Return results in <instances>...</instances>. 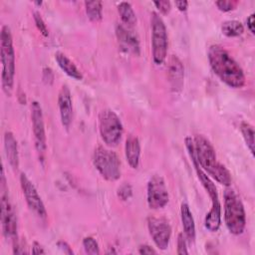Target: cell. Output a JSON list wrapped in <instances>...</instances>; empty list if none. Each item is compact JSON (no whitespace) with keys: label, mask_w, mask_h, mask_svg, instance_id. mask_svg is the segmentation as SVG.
I'll return each mask as SVG.
<instances>
[{"label":"cell","mask_w":255,"mask_h":255,"mask_svg":"<svg viewBox=\"0 0 255 255\" xmlns=\"http://www.w3.org/2000/svg\"><path fill=\"white\" fill-rule=\"evenodd\" d=\"M180 216H181V222L184 230V234L186 238L190 242H194L195 240V224L194 219L192 216V213L189 209V206L187 203H181L180 206Z\"/></svg>","instance_id":"ffe728a7"},{"label":"cell","mask_w":255,"mask_h":255,"mask_svg":"<svg viewBox=\"0 0 255 255\" xmlns=\"http://www.w3.org/2000/svg\"><path fill=\"white\" fill-rule=\"evenodd\" d=\"M118 12L123 23L127 27H132L136 24V16L130 3L121 2L118 5Z\"/></svg>","instance_id":"44dd1931"},{"label":"cell","mask_w":255,"mask_h":255,"mask_svg":"<svg viewBox=\"0 0 255 255\" xmlns=\"http://www.w3.org/2000/svg\"><path fill=\"white\" fill-rule=\"evenodd\" d=\"M0 53L2 74L1 83L6 95H11L15 76V51L10 28L7 25L2 26L0 33Z\"/></svg>","instance_id":"277c9868"},{"label":"cell","mask_w":255,"mask_h":255,"mask_svg":"<svg viewBox=\"0 0 255 255\" xmlns=\"http://www.w3.org/2000/svg\"><path fill=\"white\" fill-rule=\"evenodd\" d=\"M116 35L120 48L126 53L133 54L135 56L139 55V42L136 36L125 25H117Z\"/></svg>","instance_id":"5bb4252c"},{"label":"cell","mask_w":255,"mask_h":255,"mask_svg":"<svg viewBox=\"0 0 255 255\" xmlns=\"http://www.w3.org/2000/svg\"><path fill=\"white\" fill-rule=\"evenodd\" d=\"M58 106L62 126L69 129L73 119V103L70 89L67 85H63L58 96Z\"/></svg>","instance_id":"9a60e30c"},{"label":"cell","mask_w":255,"mask_h":255,"mask_svg":"<svg viewBox=\"0 0 255 255\" xmlns=\"http://www.w3.org/2000/svg\"><path fill=\"white\" fill-rule=\"evenodd\" d=\"M195 157L200 165L217 182L225 186L231 184V174L229 170L217 160L215 149L210 141L203 135L197 134L193 139Z\"/></svg>","instance_id":"7a4b0ae2"},{"label":"cell","mask_w":255,"mask_h":255,"mask_svg":"<svg viewBox=\"0 0 255 255\" xmlns=\"http://www.w3.org/2000/svg\"><path fill=\"white\" fill-rule=\"evenodd\" d=\"M246 23H247V28L249 29V31L252 34H254L255 33V30H254V13L249 15V17L246 20Z\"/></svg>","instance_id":"d6a6232c"},{"label":"cell","mask_w":255,"mask_h":255,"mask_svg":"<svg viewBox=\"0 0 255 255\" xmlns=\"http://www.w3.org/2000/svg\"><path fill=\"white\" fill-rule=\"evenodd\" d=\"M185 146L188 152V155L191 159V162L193 163V166L195 168V171L197 173V177L200 180L202 186L208 193L210 199H211V208L207 212L205 219H204V225L205 228L208 229L211 232H216L221 224V206L218 198V193L217 189L212 182V180L206 175V173L201 169L200 165L198 164L196 157H195V152H194V143L193 139L190 136H186L185 139Z\"/></svg>","instance_id":"3957f363"},{"label":"cell","mask_w":255,"mask_h":255,"mask_svg":"<svg viewBox=\"0 0 255 255\" xmlns=\"http://www.w3.org/2000/svg\"><path fill=\"white\" fill-rule=\"evenodd\" d=\"M153 4L159 10V12H161L164 15L168 14L169 11H170V8H171L170 2L166 1V0H164V1H154Z\"/></svg>","instance_id":"f546056e"},{"label":"cell","mask_w":255,"mask_h":255,"mask_svg":"<svg viewBox=\"0 0 255 255\" xmlns=\"http://www.w3.org/2000/svg\"><path fill=\"white\" fill-rule=\"evenodd\" d=\"M224 221L229 232L234 235H240L245 230L246 214L243 203L236 191L230 187L224 191Z\"/></svg>","instance_id":"5b68a950"},{"label":"cell","mask_w":255,"mask_h":255,"mask_svg":"<svg viewBox=\"0 0 255 255\" xmlns=\"http://www.w3.org/2000/svg\"><path fill=\"white\" fill-rule=\"evenodd\" d=\"M138 253L139 254H155L156 251L149 245L144 244V245H140L138 247Z\"/></svg>","instance_id":"1f68e13d"},{"label":"cell","mask_w":255,"mask_h":255,"mask_svg":"<svg viewBox=\"0 0 255 255\" xmlns=\"http://www.w3.org/2000/svg\"><path fill=\"white\" fill-rule=\"evenodd\" d=\"M126 158L132 168H137L140 156V143L136 136L129 135L126 140Z\"/></svg>","instance_id":"ac0fdd59"},{"label":"cell","mask_w":255,"mask_h":255,"mask_svg":"<svg viewBox=\"0 0 255 255\" xmlns=\"http://www.w3.org/2000/svg\"><path fill=\"white\" fill-rule=\"evenodd\" d=\"M34 3H35L36 5H39V6L42 5V1H40V2H39V1H36V2H34Z\"/></svg>","instance_id":"d590c367"},{"label":"cell","mask_w":255,"mask_h":255,"mask_svg":"<svg viewBox=\"0 0 255 255\" xmlns=\"http://www.w3.org/2000/svg\"><path fill=\"white\" fill-rule=\"evenodd\" d=\"M83 246H84L86 253H88V254L97 255L100 253V248H99L98 242L91 236L85 237L83 239Z\"/></svg>","instance_id":"d4e9b609"},{"label":"cell","mask_w":255,"mask_h":255,"mask_svg":"<svg viewBox=\"0 0 255 255\" xmlns=\"http://www.w3.org/2000/svg\"><path fill=\"white\" fill-rule=\"evenodd\" d=\"M208 61L214 74L228 87L238 89L245 84V75L240 65L219 45L208 49Z\"/></svg>","instance_id":"6da1fadb"},{"label":"cell","mask_w":255,"mask_h":255,"mask_svg":"<svg viewBox=\"0 0 255 255\" xmlns=\"http://www.w3.org/2000/svg\"><path fill=\"white\" fill-rule=\"evenodd\" d=\"M174 4H175L176 8H177L179 11H181V12L186 11V9H187V7H188V2L185 1V0H184V1H175Z\"/></svg>","instance_id":"e575fe53"},{"label":"cell","mask_w":255,"mask_h":255,"mask_svg":"<svg viewBox=\"0 0 255 255\" xmlns=\"http://www.w3.org/2000/svg\"><path fill=\"white\" fill-rule=\"evenodd\" d=\"M31 120L34 133V141L35 148L39 155L40 160H44L47 142H46V131H45V124L43 112L40 104L34 101L31 105Z\"/></svg>","instance_id":"30bf717a"},{"label":"cell","mask_w":255,"mask_h":255,"mask_svg":"<svg viewBox=\"0 0 255 255\" xmlns=\"http://www.w3.org/2000/svg\"><path fill=\"white\" fill-rule=\"evenodd\" d=\"M238 2L237 1H230V0H219L215 2V5L220 11L223 12H229L231 10H234L237 6Z\"/></svg>","instance_id":"83f0119b"},{"label":"cell","mask_w":255,"mask_h":255,"mask_svg":"<svg viewBox=\"0 0 255 255\" xmlns=\"http://www.w3.org/2000/svg\"><path fill=\"white\" fill-rule=\"evenodd\" d=\"M20 185L30 210L33 211L39 218L46 219L47 211L41 196L39 195L35 185L23 172L20 174Z\"/></svg>","instance_id":"4fadbf2b"},{"label":"cell","mask_w":255,"mask_h":255,"mask_svg":"<svg viewBox=\"0 0 255 255\" xmlns=\"http://www.w3.org/2000/svg\"><path fill=\"white\" fill-rule=\"evenodd\" d=\"M33 19H34V22L36 24V27L37 29L40 31V33L44 36V37H48L49 36V31H48V28L43 20V18L41 17V15L38 13V12H34L33 14Z\"/></svg>","instance_id":"4316f807"},{"label":"cell","mask_w":255,"mask_h":255,"mask_svg":"<svg viewBox=\"0 0 255 255\" xmlns=\"http://www.w3.org/2000/svg\"><path fill=\"white\" fill-rule=\"evenodd\" d=\"M85 9L92 22H100L103 18V3L101 1H86Z\"/></svg>","instance_id":"7402d4cb"},{"label":"cell","mask_w":255,"mask_h":255,"mask_svg":"<svg viewBox=\"0 0 255 255\" xmlns=\"http://www.w3.org/2000/svg\"><path fill=\"white\" fill-rule=\"evenodd\" d=\"M167 77L173 92H180L183 87L184 68L181 61L175 55L169 58L167 65Z\"/></svg>","instance_id":"2e32d148"},{"label":"cell","mask_w":255,"mask_h":255,"mask_svg":"<svg viewBox=\"0 0 255 255\" xmlns=\"http://www.w3.org/2000/svg\"><path fill=\"white\" fill-rule=\"evenodd\" d=\"M99 130L102 139L108 146H117L124 128L118 115L111 109H104L99 114Z\"/></svg>","instance_id":"52a82bcc"},{"label":"cell","mask_w":255,"mask_h":255,"mask_svg":"<svg viewBox=\"0 0 255 255\" xmlns=\"http://www.w3.org/2000/svg\"><path fill=\"white\" fill-rule=\"evenodd\" d=\"M240 130H241L243 138H244L250 152L253 155L254 154V128H253V127L247 122H242L240 124Z\"/></svg>","instance_id":"cb8c5ba5"},{"label":"cell","mask_w":255,"mask_h":255,"mask_svg":"<svg viewBox=\"0 0 255 255\" xmlns=\"http://www.w3.org/2000/svg\"><path fill=\"white\" fill-rule=\"evenodd\" d=\"M32 253L33 254H45V250L42 248V246L38 243V242H34L33 243V247H32Z\"/></svg>","instance_id":"836d02e7"},{"label":"cell","mask_w":255,"mask_h":255,"mask_svg":"<svg viewBox=\"0 0 255 255\" xmlns=\"http://www.w3.org/2000/svg\"><path fill=\"white\" fill-rule=\"evenodd\" d=\"M93 163L99 173L108 181H116L121 177V161L116 152L104 146L94 150Z\"/></svg>","instance_id":"8992f818"},{"label":"cell","mask_w":255,"mask_h":255,"mask_svg":"<svg viewBox=\"0 0 255 255\" xmlns=\"http://www.w3.org/2000/svg\"><path fill=\"white\" fill-rule=\"evenodd\" d=\"M147 227L156 247L160 250H165L168 247L171 236V226L167 219L150 216L147 218Z\"/></svg>","instance_id":"7c38bea8"},{"label":"cell","mask_w":255,"mask_h":255,"mask_svg":"<svg viewBox=\"0 0 255 255\" xmlns=\"http://www.w3.org/2000/svg\"><path fill=\"white\" fill-rule=\"evenodd\" d=\"M177 254H188L187 248H186V240L183 235V233H179L177 236Z\"/></svg>","instance_id":"f1b7e54d"},{"label":"cell","mask_w":255,"mask_h":255,"mask_svg":"<svg viewBox=\"0 0 255 255\" xmlns=\"http://www.w3.org/2000/svg\"><path fill=\"white\" fill-rule=\"evenodd\" d=\"M4 149L7 160L13 169L19 167V153L17 140L11 131H6L4 134Z\"/></svg>","instance_id":"e0dca14e"},{"label":"cell","mask_w":255,"mask_h":255,"mask_svg":"<svg viewBox=\"0 0 255 255\" xmlns=\"http://www.w3.org/2000/svg\"><path fill=\"white\" fill-rule=\"evenodd\" d=\"M57 246L64 252V253H66V254H73L74 252H73V250L71 249V247H70V245L67 243V242H65V241H58L57 242Z\"/></svg>","instance_id":"4dcf8cb0"},{"label":"cell","mask_w":255,"mask_h":255,"mask_svg":"<svg viewBox=\"0 0 255 255\" xmlns=\"http://www.w3.org/2000/svg\"><path fill=\"white\" fill-rule=\"evenodd\" d=\"M1 223L3 235L8 239L17 240V217L13 207V204L10 200L6 179L4 175V169L2 168L1 173Z\"/></svg>","instance_id":"ba28073f"},{"label":"cell","mask_w":255,"mask_h":255,"mask_svg":"<svg viewBox=\"0 0 255 255\" xmlns=\"http://www.w3.org/2000/svg\"><path fill=\"white\" fill-rule=\"evenodd\" d=\"M151 26V48H152V60L154 64L161 65L167 55V32L166 27L161 17L156 13H151L150 18Z\"/></svg>","instance_id":"9c48e42d"},{"label":"cell","mask_w":255,"mask_h":255,"mask_svg":"<svg viewBox=\"0 0 255 255\" xmlns=\"http://www.w3.org/2000/svg\"><path fill=\"white\" fill-rule=\"evenodd\" d=\"M221 32L227 37H237L244 32V27L240 21L228 20L222 23Z\"/></svg>","instance_id":"603a6c76"},{"label":"cell","mask_w":255,"mask_h":255,"mask_svg":"<svg viewBox=\"0 0 255 255\" xmlns=\"http://www.w3.org/2000/svg\"><path fill=\"white\" fill-rule=\"evenodd\" d=\"M117 194L119 196L120 199L126 201L128 199H129L132 195V188H131V185L128 184V183H124L122 184L119 188H118V191H117Z\"/></svg>","instance_id":"484cf974"},{"label":"cell","mask_w":255,"mask_h":255,"mask_svg":"<svg viewBox=\"0 0 255 255\" xmlns=\"http://www.w3.org/2000/svg\"><path fill=\"white\" fill-rule=\"evenodd\" d=\"M55 60L58 64V66L62 69V71L65 72L69 77L73 78L76 81L83 80V74L81 71L77 68V66L64 54L61 52H57L55 54Z\"/></svg>","instance_id":"d6986e66"},{"label":"cell","mask_w":255,"mask_h":255,"mask_svg":"<svg viewBox=\"0 0 255 255\" xmlns=\"http://www.w3.org/2000/svg\"><path fill=\"white\" fill-rule=\"evenodd\" d=\"M146 199L147 205L151 209H160L167 204L169 195L162 176L154 174L149 178L147 182Z\"/></svg>","instance_id":"8fae6325"}]
</instances>
